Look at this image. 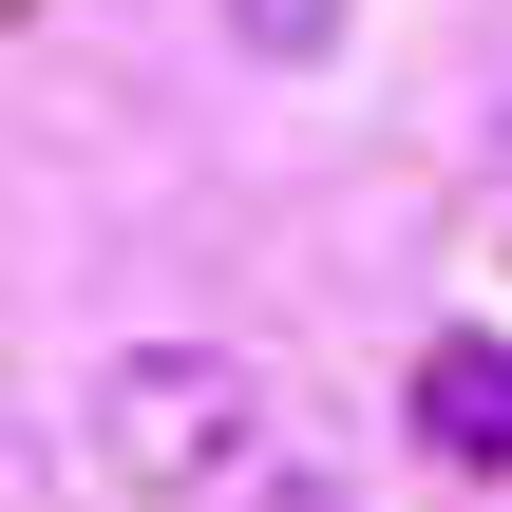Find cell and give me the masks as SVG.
<instances>
[{
	"instance_id": "7a4b0ae2",
	"label": "cell",
	"mask_w": 512,
	"mask_h": 512,
	"mask_svg": "<svg viewBox=\"0 0 512 512\" xmlns=\"http://www.w3.org/2000/svg\"><path fill=\"white\" fill-rule=\"evenodd\" d=\"M418 437L456 456V475H512V342H418Z\"/></svg>"
},
{
	"instance_id": "6da1fadb",
	"label": "cell",
	"mask_w": 512,
	"mask_h": 512,
	"mask_svg": "<svg viewBox=\"0 0 512 512\" xmlns=\"http://www.w3.org/2000/svg\"><path fill=\"white\" fill-rule=\"evenodd\" d=\"M76 456H95V494H133V512H228L266 475V380L228 342H133L76 399Z\"/></svg>"
},
{
	"instance_id": "3957f363",
	"label": "cell",
	"mask_w": 512,
	"mask_h": 512,
	"mask_svg": "<svg viewBox=\"0 0 512 512\" xmlns=\"http://www.w3.org/2000/svg\"><path fill=\"white\" fill-rule=\"evenodd\" d=\"M228 38H247V57H323V38H342V0H228Z\"/></svg>"
}]
</instances>
